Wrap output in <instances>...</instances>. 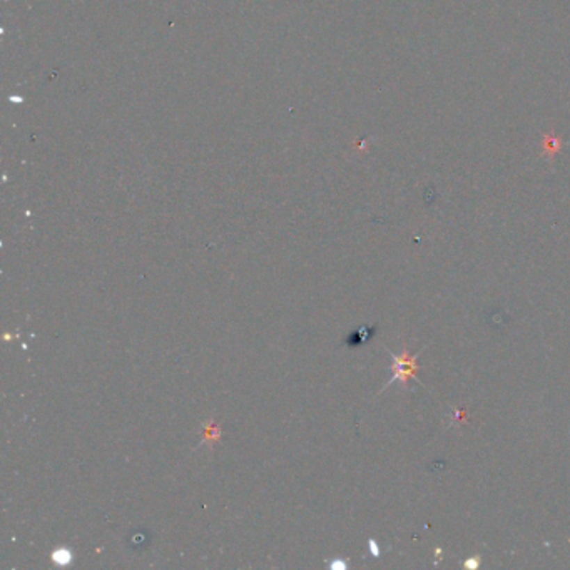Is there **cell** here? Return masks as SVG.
I'll list each match as a JSON object with an SVG mask.
<instances>
[{
  "label": "cell",
  "instance_id": "cell-4",
  "mask_svg": "<svg viewBox=\"0 0 570 570\" xmlns=\"http://www.w3.org/2000/svg\"><path fill=\"white\" fill-rule=\"evenodd\" d=\"M219 438H221V428H219L213 422H207L205 425V434H203L201 443H206V442L214 443V442H218Z\"/></svg>",
  "mask_w": 570,
  "mask_h": 570
},
{
  "label": "cell",
  "instance_id": "cell-5",
  "mask_svg": "<svg viewBox=\"0 0 570 570\" xmlns=\"http://www.w3.org/2000/svg\"><path fill=\"white\" fill-rule=\"evenodd\" d=\"M52 560L61 565H68L72 562V553H70V551H68V548H62V551H57L52 553Z\"/></svg>",
  "mask_w": 570,
  "mask_h": 570
},
{
  "label": "cell",
  "instance_id": "cell-2",
  "mask_svg": "<svg viewBox=\"0 0 570 570\" xmlns=\"http://www.w3.org/2000/svg\"><path fill=\"white\" fill-rule=\"evenodd\" d=\"M374 331H377L374 326H361L358 328L356 331H353L351 335H348L347 338H345V343H347L348 347H360V345L368 343V341L372 340Z\"/></svg>",
  "mask_w": 570,
  "mask_h": 570
},
{
  "label": "cell",
  "instance_id": "cell-6",
  "mask_svg": "<svg viewBox=\"0 0 570 570\" xmlns=\"http://www.w3.org/2000/svg\"><path fill=\"white\" fill-rule=\"evenodd\" d=\"M560 145L562 143L557 139V137H547L544 144V152H548L551 156H555V154L560 151Z\"/></svg>",
  "mask_w": 570,
  "mask_h": 570
},
{
  "label": "cell",
  "instance_id": "cell-3",
  "mask_svg": "<svg viewBox=\"0 0 570 570\" xmlns=\"http://www.w3.org/2000/svg\"><path fill=\"white\" fill-rule=\"evenodd\" d=\"M129 547L134 548V551H143L149 545V535L143 530H134L131 532V540H127Z\"/></svg>",
  "mask_w": 570,
  "mask_h": 570
},
{
  "label": "cell",
  "instance_id": "cell-1",
  "mask_svg": "<svg viewBox=\"0 0 570 570\" xmlns=\"http://www.w3.org/2000/svg\"><path fill=\"white\" fill-rule=\"evenodd\" d=\"M390 355H392V360H393V366H392L393 377L390 378V381L386 383V386L393 385L395 381H402V385L406 386V383H409V380H411V378L420 381L417 377L418 356H411L406 349L403 351V355H393V353H390Z\"/></svg>",
  "mask_w": 570,
  "mask_h": 570
}]
</instances>
